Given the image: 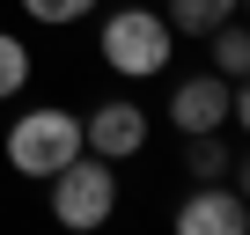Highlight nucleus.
<instances>
[{
  "label": "nucleus",
  "mask_w": 250,
  "mask_h": 235,
  "mask_svg": "<svg viewBox=\"0 0 250 235\" xmlns=\"http://www.w3.org/2000/svg\"><path fill=\"white\" fill-rule=\"evenodd\" d=\"M96 44H103V66H110V74L147 81V74H162V66H169L177 30H169V15H162V8H110V15H103V30H96Z\"/></svg>",
  "instance_id": "1"
},
{
  "label": "nucleus",
  "mask_w": 250,
  "mask_h": 235,
  "mask_svg": "<svg viewBox=\"0 0 250 235\" xmlns=\"http://www.w3.org/2000/svg\"><path fill=\"white\" fill-rule=\"evenodd\" d=\"M81 155V118L74 110H59V103H37V110H22L15 125H8V169L15 176H52V169H66Z\"/></svg>",
  "instance_id": "2"
},
{
  "label": "nucleus",
  "mask_w": 250,
  "mask_h": 235,
  "mask_svg": "<svg viewBox=\"0 0 250 235\" xmlns=\"http://www.w3.org/2000/svg\"><path fill=\"white\" fill-rule=\"evenodd\" d=\"M44 184H52V213H59V228H103V220L118 213V176H110V162L88 155V147H81L66 169H52Z\"/></svg>",
  "instance_id": "3"
},
{
  "label": "nucleus",
  "mask_w": 250,
  "mask_h": 235,
  "mask_svg": "<svg viewBox=\"0 0 250 235\" xmlns=\"http://www.w3.org/2000/svg\"><path fill=\"white\" fill-rule=\"evenodd\" d=\"M147 125H155V118H147L133 96H110V103H96V110L81 118V147L103 155V162H133V155L147 147Z\"/></svg>",
  "instance_id": "4"
},
{
  "label": "nucleus",
  "mask_w": 250,
  "mask_h": 235,
  "mask_svg": "<svg viewBox=\"0 0 250 235\" xmlns=\"http://www.w3.org/2000/svg\"><path fill=\"white\" fill-rule=\"evenodd\" d=\"M228 96H235V81H221L213 66L206 74H184L169 88V125L177 133H221L228 125Z\"/></svg>",
  "instance_id": "5"
},
{
  "label": "nucleus",
  "mask_w": 250,
  "mask_h": 235,
  "mask_svg": "<svg viewBox=\"0 0 250 235\" xmlns=\"http://www.w3.org/2000/svg\"><path fill=\"white\" fill-rule=\"evenodd\" d=\"M250 228V198L235 191V184H199L184 206H177V235H243Z\"/></svg>",
  "instance_id": "6"
},
{
  "label": "nucleus",
  "mask_w": 250,
  "mask_h": 235,
  "mask_svg": "<svg viewBox=\"0 0 250 235\" xmlns=\"http://www.w3.org/2000/svg\"><path fill=\"white\" fill-rule=\"evenodd\" d=\"M206 44H213V74L221 81H243L250 74V22H221V30H206Z\"/></svg>",
  "instance_id": "7"
},
{
  "label": "nucleus",
  "mask_w": 250,
  "mask_h": 235,
  "mask_svg": "<svg viewBox=\"0 0 250 235\" xmlns=\"http://www.w3.org/2000/svg\"><path fill=\"white\" fill-rule=\"evenodd\" d=\"M162 15H169L177 37H206V30H221V22L235 15V0H169Z\"/></svg>",
  "instance_id": "8"
},
{
  "label": "nucleus",
  "mask_w": 250,
  "mask_h": 235,
  "mask_svg": "<svg viewBox=\"0 0 250 235\" xmlns=\"http://www.w3.org/2000/svg\"><path fill=\"white\" fill-rule=\"evenodd\" d=\"M184 169H191V184H213V176H228L235 162H228L221 133H184Z\"/></svg>",
  "instance_id": "9"
},
{
  "label": "nucleus",
  "mask_w": 250,
  "mask_h": 235,
  "mask_svg": "<svg viewBox=\"0 0 250 235\" xmlns=\"http://www.w3.org/2000/svg\"><path fill=\"white\" fill-rule=\"evenodd\" d=\"M22 88H30V44L15 30H0V103L22 96Z\"/></svg>",
  "instance_id": "10"
},
{
  "label": "nucleus",
  "mask_w": 250,
  "mask_h": 235,
  "mask_svg": "<svg viewBox=\"0 0 250 235\" xmlns=\"http://www.w3.org/2000/svg\"><path fill=\"white\" fill-rule=\"evenodd\" d=\"M22 15H30V22H44V30H66V22L96 15V0H22Z\"/></svg>",
  "instance_id": "11"
},
{
  "label": "nucleus",
  "mask_w": 250,
  "mask_h": 235,
  "mask_svg": "<svg viewBox=\"0 0 250 235\" xmlns=\"http://www.w3.org/2000/svg\"><path fill=\"white\" fill-rule=\"evenodd\" d=\"M228 118H235V125H243V133H250V74H243V81H235V96H228Z\"/></svg>",
  "instance_id": "12"
},
{
  "label": "nucleus",
  "mask_w": 250,
  "mask_h": 235,
  "mask_svg": "<svg viewBox=\"0 0 250 235\" xmlns=\"http://www.w3.org/2000/svg\"><path fill=\"white\" fill-rule=\"evenodd\" d=\"M228 176H235V191H243V198H250V162H243V169H228Z\"/></svg>",
  "instance_id": "13"
},
{
  "label": "nucleus",
  "mask_w": 250,
  "mask_h": 235,
  "mask_svg": "<svg viewBox=\"0 0 250 235\" xmlns=\"http://www.w3.org/2000/svg\"><path fill=\"white\" fill-rule=\"evenodd\" d=\"M235 15H243V22H250V0H235Z\"/></svg>",
  "instance_id": "14"
}]
</instances>
